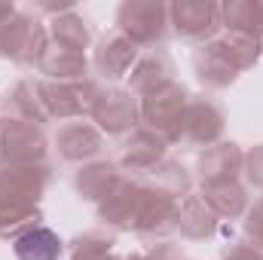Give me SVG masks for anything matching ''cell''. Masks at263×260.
<instances>
[{"mask_svg":"<svg viewBox=\"0 0 263 260\" xmlns=\"http://www.w3.org/2000/svg\"><path fill=\"white\" fill-rule=\"evenodd\" d=\"M260 55L263 43L223 31L193 52V70L208 92H220V89H230L245 70H251L260 62Z\"/></svg>","mask_w":263,"mask_h":260,"instance_id":"obj_1","label":"cell"},{"mask_svg":"<svg viewBox=\"0 0 263 260\" xmlns=\"http://www.w3.org/2000/svg\"><path fill=\"white\" fill-rule=\"evenodd\" d=\"M49 46L46 22L28 9L0 22V59H9L22 67H37L40 55Z\"/></svg>","mask_w":263,"mask_h":260,"instance_id":"obj_2","label":"cell"},{"mask_svg":"<svg viewBox=\"0 0 263 260\" xmlns=\"http://www.w3.org/2000/svg\"><path fill=\"white\" fill-rule=\"evenodd\" d=\"M190 89L178 80L165 83L162 89L144 95L138 104H141V126L159 132L168 144H178L181 138V126H184V114H187V104H190Z\"/></svg>","mask_w":263,"mask_h":260,"instance_id":"obj_3","label":"cell"},{"mask_svg":"<svg viewBox=\"0 0 263 260\" xmlns=\"http://www.w3.org/2000/svg\"><path fill=\"white\" fill-rule=\"evenodd\" d=\"M117 31H123L141 49L162 46L172 25H168V3L162 0H126L117 9Z\"/></svg>","mask_w":263,"mask_h":260,"instance_id":"obj_4","label":"cell"},{"mask_svg":"<svg viewBox=\"0 0 263 260\" xmlns=\"http://www.w3.org/2000/svg\"><path fill=\"white\" fill-rule=\"evenodd\" d=\"M49 138L43 126L3 114L0 117V165H31L46 162Z\"/></svg>","mask_w":263,"mask_h":260,"instance_id":"obj_5","label":"cell"},{"mask_svg":"<svg viewBox=\"0 0 263 260\" xmlns=\"http://www.w3.org/2000/svg\"><path fill=\"white\" fill-rule=\"evenodd\" d=\"M52 184V165H0V211L6 208H37L43 193Z\"/></svg>","mask_w":263,"mask_h":260,"instance_id":"obj_6","label":"cell"},{"mask_svg":"<svg viewBox=\"0 0 263 260\" xmlns=\"http://www.w3.org/2000/svg\"><path fill=\"white\" fill-rule=\"evenodd\" d=\"M101 83L95 77L86 80H43V95H46V107L52 123H73V120H89L92 107L101 95Z\"/></svg>","mask_w":263,"mask_h":260,"instance_id":"obj_7","label":"cell"},{"mask_svg":"<svg viewBox=\"0 0 263 260\" xmlns=\"http://www.w3.org/2000/svg\"><path fill=\"white\" fill-rule=\"evenodd\" d=\"M227 129V110L217 98L211 95H190V104H187V114H184V126H181V138L178 144L181 147H214L220 144Z\"/></svg>","mask_w":263,"mask_h":260,"instance_id":"obj_8","label":"cell"},{"mask_svg":"<svg viewBox=\"0 0 263 260\" xmlns=\"http://www.w3.org/2000/svg\"><path fill=\"white\" fill-rule=\"evenodd\" d=\"M89 123H95L98 132L104 138H123L141 126V104L138 98L132 95L129 89H120V86H104L95 107H92V117Z\"/></svg>","mask_w":263,"mask_h":260,"instance_id":"obj_9","label":"cell"},{"mask_svg":"<svg viewBox=\"0 0 263 260\" xmlns=\"http://www.w3.org/2000/svg\"><path fill=\"white\" fill-rule=\"evenodd\" d=\"M168 25L187 43H208L220 28V3L211 0H175L168 3Z\"/></svg>","mask_w":263,"mask_h":260,"instance_id":"obj_10","label":"cell"},{"mask_svg":"<svg viewBox=\"0 0 263 260\" xmlns=\"http://www.w3.org/2000/svg\"><path fill=\"white\" fill-rule=\"evenodd\" d=\"M52 144H55L59 159H65L70 165H86V162L104 159V150H107V138L89 120L62 123L55 138H52Z\"/></svg>","mask_w":263,"mask_h":260,"instance_id":"obj_11","label":"cell"},{"mask_svg":"<svg viewBox=\"0 0 263 260\" xmlns=\"http://www.w3.org/2000/svg\"><path fill=\"white\" fill-rule=\"evenodd\" d=\"M168 141L159 135V132L147 129V126H138V129L126 135L123 141V150H120V172L129 175V178H144L150 175L162 159H168Z\"/></svg>","mask_w":263,"mask_h":260,"instance_id":"obj_12","label":"cell"},{"mask_svg":"<svg viewBox=\"0 0 263 260\" xmlns=\"http://www.w3.org/2000/svg\"><path fill=\"white\" fill-rule=\"evenodd\" d=\"M144 202H147V184L141 178L126 175L123 184L117 187V193L98 205V220L104 227H110L114 233H135Z\"/></svg>","mask_w":263,"mask_h":260,"instance_id":"obj_13","label":"cell"},{"mask_svg":"<svg viewBox=\"0 0 263 260\" xmlns=\"http://www.w3.org/2000/svg\"><path fill=\"white\" fill-rule=\"evenodd\" d=\"M138 55H141V46L138 43H132L123 31H110V34H104L98 40V46L92 52V70L101 80L114 83V80L129 77V70L135 67Z\"/></svg>","mask_w":263,"mask_h":260,"instance_id":"obj_14","label":"cell"},{"mask_svg":"<svg viewBox=\"0 0 263 260\" xmlns=\"http://www.w3.org/2000/svg\"><path fill=\"white\" fill-rule=\"evenodd\" d=\"M245 169V150L236 141H220L208 150L199 153L196 162V178L199 187H211V184H223V181H239Z\"/></svg>","mask_w":263,"mask_h":260,"instance_id":"obj_15","label":"cell"},{"mask_svg":"<svg viewBox=\"0 0 263 260\" xmlns=\"http://www.w3.org/2000/svg\"><path fill=\"white\" fill-rule=\"evenodd\" d=\"M175 80V62L172 55L162 49V46H153V49H141L135 67L129 70V92L141 101L144 95L162 89L165 83Z\"/></svg>","mask_w":263,"mask_h":260,"instance_id":"obj_16","label":"cell"},{"mask_svg":"<svg viewBox=\"0 0 263 260\" xmlns=\"http://www.w3.org/2000/svg\"><path fill=\"white\" fill-rule=\"evenodd\" d=\"M123 178L126 175L120 172V165L114 159H95V162H86L73 172V190H77L80 199L101 205L104 199H110L117 193Z\"/></svg>","mask_w":263,"mask_h":260,"instance_id":"obj_17","label":"cell"},{"mask_svg":"<svg viewBox=\"0 0 263 260\" xmlns=\"http://www.w3.org/2000/svg\"><path fill=\"white\" fill-rule=\"evenodd\" d=\"M6 114L31 120L37 126L52 123L49 107H46V95H43V77H22V80H15V86L6 95Z\"/></svg>","mask_w":263,"mask_h":260,"instance_id":"obj_18","label":"cell"},{"mask_svg":"<svg viewBox=\"0 0 263 260\" xmlns=\"http://www.w3.org/2000/svg\"><path fill=\"white\" fill-rule=\"evenodd\" d=\"M220 227V217L208 208V202L199 193H190L178 205V233L187 242H208Z\"/></svg>","mask_w":263,"mask_h":260,"instance_id":"obj_19","label":"cell"},{"mask_svg":"<svg viewBox=\"0 0 263 260\" xmlns=\"http://www.w3.org/2000/svg\"><path fill=\"white\" fill-rule=\"evenodd\" d=\"M220 28L263 43V0H230L220 3Z\"/></svg>","mask_w":263,"mask_h":260,"instance_id":"obj_20","label":"cell"},{"mask_svg":"<svg viewBox=\"0 0 263 260\" xmlns=\"http://www.w3.org/2000/svg\"><path fill=\"white\" fill-rule=\"evenodd\" d=\"M199 196L208 202V208L220 217V220H236V217H245L248 205H251V196L248 187L239 181H223V184H211V187H199Z\"/></svg>","mask_w":263,"mask_h":260,"instance_id":"obj_21","label":"cell"},{"mask_svg":"<svg viewBox=\"0 0 263 260\" xmlns=\"http://www.w3.org/2000/svg\"><path fill=\"white\" fill-rule=\"evenodd\" d=\"M37 70L43 73V80H86V77H92L89 73L92 62L83 52H70L65 46L49 43L37 62Z\"/></svg>","mask_w":263,"mask_h":260,"instance_id":"obj_22","label":"cell"},{"mask_svg":"<svg viewBox=\"0 0 263 260\" xmlns=\"http://www.w3.org/2000/svg\"><path fill=\"white\" fill-rule=\"evenodd\" d=\"M12 254H15V260H62L65 242L55 230L40 224L12 242Z\"/></svg>","mask_w":263,"mask_h":260,"instance_id":"obj_23","label":"cell"},{"mask_svg":"<svg viewBox=\"0 0 263 260\" xmlns=\"http://www.w3.org/2000/svg\"><path fill=\"white\" fill-rule=\"evenodd\" d=\"M46 31H49V43L65 46L70 52H83V55H86V49H89V43H92V31H89L86 18H83L77 9L49 18V22H46Z\"/></svg>","mask_w":263,"mask_h":260,"instance_id":"obj_24","label":"cell"},{"mask_svg":"<svg viewBox=\"0 0 263 260\" xmlns=\"http://www.w3.org/2000/svg\"><path fill=\"white\" fill-rule=\"evenodd\" d=\"M144 181L156 190V193L168 196L175 202H181L184 196H190L193 190V175L178 162V159H162L150 175H144Z\"/></svg>","mask_w":263,"mask_h":260,"instance_id":"obj_25","label":"cell"},{"mask_svg":"<svg viewBox=\"0 0 263 260\" xmlns=\"http://www.w3.org/2000/svg\"><path fill=\"white\" fill-rule=\"evenodd\" d=\"M114 230H86L67 242V260H107L114 254Z\"/></svg>","mask_w":263,"mask_h":260,"instance_id":"obj_26","label":"cell"},{"mask_svg":"<svg viewBox=\"0 0 263 260\" xmlns=\"http://www.w3.org/2000/svg\"><path fill=\"white\" fill-rule=\"evenodd\" d=\"M40 224H43L40 205L37 208H6V211H0V239L15 242L18 236H25L28 230L40 227Z\"/></svg>","mask_w":263,"mask_h":260,"instance_id":"obj_27","label":"cell"},{"mask_svg":"<svg viewBox=\"0 0 263 260\" xmlns=\"http://www.w3.org/2000/svg\"><path fill=\"white\" fill-rule=\"evenodd\" d=\"M245 236H248V242L251 245H257L263 251V196L254 202V205H248V211H245Z\"/></svg>","mask_w":263,"mask_h":260,"instance_id":"obj_28","label":"cell"},{"mask_svg":"<svg viewBox=\"0 0 263 260\" xmlns=\"http://www.w3.org/2000/svg\"><path fill=\"white\" fill-rule=\"evenodd\" d=\"M242 178L248 181V187L263 190V144L251 147L245 153V169H242Z\"/></svg>","mask_w":263,"mask_h":260,"instance_id":"obj_29","label":"cell"},{"mask_svg":"<svg viewBox=\"0 0 263 260\" xmlns=\"http://www.w3.org/2000/svg\"><path fill=\"white\" fill-rule=\"evenodd\" d=\"M144 260H190V257L184 254V248H181L178 242L165 239V242H156V245L144 254Z\"/></svg>","mask_w":263,"mask_h":260,"instance_id":"obj_30","label":"cell"},{"mask_svg":"<svg viewBox=\"0 0 263 260\" xmlns=\"http://www.w3.org/2000/svg\"><path fill=\"white\" fill-rule=\"evenodd\" d=\"M220 260H263V251L257 245H251V242H233L220 254Z\"/></svg>","mask_w":263,"mask_h":260,"instance_id":"obj_31","label":"cell"},{"mask_svg":"<svg viewBox=\"0 0 263 260\" xmlns=\"http://www.w3.org/2000/svg\"><path fill=\"white\" fill-rule=\"evenodd\" d=\"M15 12H18V6H15L12 0H0V22L9 18V15H15Z\"/></svg>","mask_w":263,"mask_h":260,"instance_id":"obj_32","label":"cell"},{"mask_svg":"<svg viewBox=\"0 0 263 260\" xmlns=\"http://www.w3.org/2000/svg\"><path fill=\"white\" fill-rule=\"evenodd\" d=\"M123 260H144V254H129V257H123Z\"/></svg>","mask_w":263,"mask_h":260,"instance_id":"obj_33","label":"cell"},{"mask_svg":"<svg viewBox=\"0 0 263 260\" xmlns=\"http://www.w3.org/2000/svg\"><path fill=\"white\" fill-rule=\"evenodd\" d=\"M107 260H123V257H117V254H110V257H107Z\"/></svg>","mask_w":263,"mask_h":260,"instance_id":"obj_34","label":"cell"}]
</instances>
